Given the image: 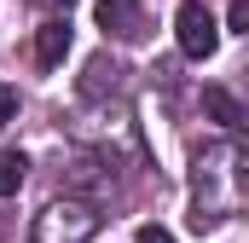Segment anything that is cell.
Here are the masks:
<instances>
[{
	"label": "cell",
	"instance_id": "1",
	"mask_svg": "<svg viewBox=\"0 0 249 243\" xmlns=\"http://www.w3.org/2000/svg\"><path fill=\"white\" fill-rule=\"evenodd\" d=\"M249 197V156L238 139H214V145H197L191 156V232H214L226 226Z\"/></svg>",
	"mask_w": 249,
	"mask_h": 243
},
{
	"label": "cell",
	"instance_id": "2",
	"mask_svg": "<svg viewBox=\"0 0 249 243\" xmlns=\"http://www.w3.org/2000/svg\"><path fill=\"white\" fill-rule=\"evenodd\" d=\"M99 226H105L99 203H87V197H58V203H47V208L35 214V243H93Z\"/></svg>",
	"mask_w": 249,
	"mask_h": 243
},
{
	"label": "cell",
	"instance_id": "3",
	"mask_svg": "<svg viewBox=\"0 0 249 243\" xmlns=\"http://www.w3.org/2000/svg\"><path fill=\"white\" fill-rule=\"evenodd\" d=\"M174 41H180V52L186 58H214V47H220V23H214V12L203 6V0H186L180 12H174Z\"/></svg>",
	"mask_w": 249,
	"mask_h": 243
},
{
	"label": "cell",
	"instance_id": "4",
	"mask_svg": "<svg viewBox=\"0 0 249 243\" xmlns=\"http://www.w3.org/2000/svg\"><path fill=\"white\" fill-rule=\"evenodd\" d=\"M93 17H99V29L110 41H145V29H151V17H145L139 0H99Z\"/></svg>",
	"mask_w": 249,
	"mask_h": 243
},
{
	"label": "cell",
	"instance_id": "5",
	"mask_svg": "<svg viewBox=\"0 0 249 243\" xmlns=\"http://www.w3.org/2000/svg\"><path fill=\"white\" fill-rule=\"evenodd\" d=\"M127 93V64L110 58V52H99V58H87L81 69V99H122Z\"/></svg>",
	"mask_w": 249,
	"mask_h": 243
},
{
	"label": "cell",
	"instance_id": "6",
	"mask_svg": "<svg viewBox=\"0 0 249 243\" xmlns=\"http://www.w3.org/2000/svg\"><path fill=\"white\" fill-rule=\"evenodd\" d=\"M64 52H70V17H47L41 29H35V64H64Z\"/></svg>",
	"mask_w": 249,
	"mask_h": 243
},
{
	"label": "cell",
	"instance_id": "7",
	"mask_svg": "<svg viewBox=\"0 0 249 243\" xmlns=\"http://www.w3.org/2000/svg\"><path fill=\"white\" fill-rule=\"evenodd\" d=\"M110 162L99 156V151H81V156H70V168H64V185H110V174H105Z\"/></svg>",
	"mask_w": 249,
	"mask_h": 243
},
{
	"label": "cell",
	"instance_id": "8",
	"mask_svg": "<svg viewBox=\"0 0 249 243\" xmlns=\"http://www.w3.org/2000/svg\"><path fill=\"white\" fill-rule=\"evenodd\" d=\"M203 110L220 122V127H244V104H238L226 87H203Z\"/></svg>",
	"mask_w": 249,
	"mask_h": 243
},
{
	"label": "cell",
	"instance_id": "9",
	"mask_svg": "<svg viewBox=\"0 0 249 243\" xmlns=\"http://www.w3.org/2000/svg\"><path fill=\"white\" fill-rule=\"evenodd\" d=\"M29 180V156L23 151H0V197H18Z\"/></svg>",
	"mask_w": 249,
	"mask_h": 243
},
{
	"label": "cell",
	"instance_id": "10",
	"mask_svg": "<svg viewBox=\"0 0 249 243\" xmlns=\"http://www.w3.org/2000/svg\"><path fill=\"white\" fill-rule=\"evenodd\" d=\"M12 122H18V87H6V81H0V133H6Z\"/></svg>",
	"mask_w": 249,
	"mask_h": 243
},
{
	"label": "cell",
	"instance_id": "11",
	"mask_svg": "<svg viewBox=\"0 0 249 243\" xmlns=\"http://www.w3.org/2000/svg\"><path fill=\"white\" fill-rule=\"evenodd\" d=\"M226 23H232V35H249V0H232Z\"/></svg>",
	"mask_w": 249,
	"mask_h": 243
},
{
	"label": "cell",
	"instance_id": "12",
	"mask_svg": "<svg viewBox=\"0 0 249 243\" xmlns=\"http://www.w3.org/2000/svg\"><path fill=\"white\" fill-rule=\"evenodd\" d=\"M35 6H41L47 17H70V6H75V0H35Z\"/></svg>",
	"mask_w": 249,
	"mask_h": 243
},
{
	"label": "cell",
	"instance_id": "13",
	"mask_svg": "<svg viewBox=\"0 0 249 243\" xmlns=\"http://www.w3.org/2000/svg\"><path fill=\"white\" fill-rule=\"evenodd\" d=\"M133 243H174V238H168L162 226H139V238H133Z\"/></svg>",
	"mask_w": 249,
	"mask_h": 243
}]
</instances>
